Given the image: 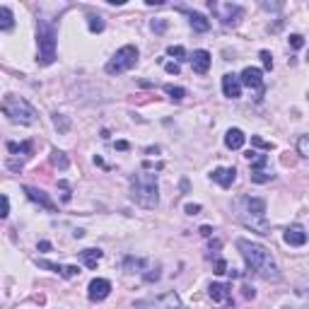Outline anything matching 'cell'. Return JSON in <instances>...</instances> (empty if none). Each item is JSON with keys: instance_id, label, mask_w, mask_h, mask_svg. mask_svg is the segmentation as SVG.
I'll return each instance as SVG.
<instances>
[{"instance_id": "obj_1", "label": "cell", "mask_w": 309, "mask_h": 309, "mask_svg": "<svg viewBox=\"0 0 309 309\" xmlns=\"http://www.w3.org/2000/svg\"><path fill=\"white\" fill-rule=\"evenodd\" d=\"M237 249L242 251L244 261H247V268L251 273L266 278V280H278L280 278L271 251L263 244H256V242H249V239H237Z\"/></svg>"}, {"instance_id": "obj_2", "label": "cell", "mask_w": 309, "mask_h": 309, "mask_svg": "<svg viewBox=\"0 0 309 309\" xmlns=\"http://www.w3.org/2000/svg\"><path fill=\"white\" fill-rule=\"evenodd\" d=\"M130 198L140 208L152 210L160 203V186H157V174L152 172H140L130 179Z\"/></svg>"}, {"instance_id": "obj_3", "label": "cell", "mask_w": 309, "mask_h": 309, "mask_svg": "<svg viewBox=\"0 0 309 309\" xmlns=\"http://www.w3.org/2000/svg\"><path fill=\"white\" fill-rule=\"evenodd\" d=\"M0 111H2L12 124H19V126H32V124H37V109H34L27 99L17 97V94H7V97L0 102Z\"/></svg>"}, {"instance_id": "obj_4", "label": "cell", "mask_w": 309, "mask_h": 309, "mask_svg": "<svg viewBox=\"0 0 309 309\" xmlns=\"http://www.w3.org/2000/svg\"><path fill=\"white\" fill-rule=\"evenodd\" d=\"M56 27L46 19H39L37 24V41H39V63L41 65H51L56 61Z\"/></svg>"}, {"instance_id": "obj_5", "label": "cell", "mask_w": 309, "mask_h": 309, "mask_svg": "<svg viewBox=\"0 0 309 309\" xmlns=\"http://www.w3.org/2000/svg\"><path fill=\"white\" fill-rule=\"evenodd\" d=\"M135 63H138V49H135L133 44H128L124 49H119V51L114 54V58L107 63V73L121 75V73H126V70H130Z\"/></svg>"}, {"instance_id": "obj_6", "label": "cell", "mask_w": 309, "mask_h": 309, "mask_svg": "<svg viewBox=\"0 0 309 309\" xmlns=\"http://www.w3.org/2000/svg\"><path fill=\"white\" fill-rule=\"evenodd\" d=\"M208 5H210L213 15H215V17H218L225 27H232V24H237L239 17L244 15V10H242L239 5H235V2H215V0H210Z\"/></svg>"}, {"instance_id": "obj_7", "label": "cell", "mask_w": 309, "mask_h": 309, "mask_svg": "<svg viewBox=\"0 0 309 309\" xmlns=\"http://www.w3.org/2000/svg\"><path fill=\"white\" fill-rule=\"evenodd\" d=\"M140 309H182V300L177 292H164L160 297H152L145 302H138Z\"/></svg>"}, {"instance_id": "obj_8", "label": "cell", "mask_w": 309, "mask_h": 309, "mask_svg": "<svg viewBox=\"0 0 309 309\" xmlns=\"http://www.w3.org/2000/svg\"><path fill=\"white\" fill-rule=\"evenodd\" d=\"M111 292V283L107 280V278H94L90 283V290H87V295H90L92 302H102V300H107Z\"/></svg>"}, {"instance_id": "obj_9", "label": "cell", "mask_w": 309, "mask_h": 309, "mask_svg": "<svg viewBox=\"0 0 309 309\" xmlns=\"http://www.w3.org/2000/svg\"><path fill=\"white\" fill-rule=\"evenodd\" d=\"M237 77H239V85H244V87H251V90L263 87V73L258 68H244L242 75H237Z\"/></svg>"}, {"instance_id": "obj_10", "label": "cell", "mask_w": 309, "mask_h": 309, "mask_svg": "<svg viewBox=\"0 0 309 309\" xmlns=\"http://www.w3.org/2000/svg\"><path fill=\"white\" fill-rule=\"evenodd\" d=\"M22 191L27 193V198H29V200L39 203V205H41V208H46L49 213H56V203L49 198V196H46L41 188H34V186H22Z\"/></svg>"}, {"instance_id": "obj_11", "label": "cell", "mask_w": 309, "mask_h": 309, "mask_svg": "<svg viewBox=\"0 0 309 309\" xmlns=\"http://www.w3.org/2000/svg\"><path fill=\"white\" fill-rule=\"evenodd\" d=\"M237 218L242 220L247 227H251L258 235H271V225L266 222V218H258V215H244V213H237Z\"/></svg>"}, {"instance_id": "obj_12", "label": "cell", "mask_w": 309, "mask_h": 309, "mask_svg": "<svg viewBox=\"0 0 309 309\" xmlns=\"http://www.w3.org/2000/svg\"><path fill=\"white\" fill-rule=\"evenodd\" d=\"M239 205H244V210H239V213H249V215H258V218H266V200L261 198H249V196H244V198L239 200Z\"/></svg>"}, {"instance_id": "obj_13", "label": "cell", "mask_w": 309, "mask_h": 309, "mask_svg": "<svg viewBox=\"0 0 309 309\" xmlns=\"http://www.w3.org/2000/svg\"><path fill=\"white\" fill-rule=\"evenodd\" d=\"M210 177H213V182H218L222 188H230L237 179V169L235 167H218Z\"/></svg>"}, {"instance_id": "obj_14", "label": "cell", "mask_w": 309, "mask_h": 309, "mask_svg": "<svg viewBox=\"0 0 309 309\" xmlns=\"http://www.w3.org/2000/svg\"><path fill=\"white\" fill-rule=\"evenodd\" d=\"M285 244H290V247H305V244H307L305 227H302V225H290V227L285 230Z\"/></svg>"}, {"instance_id": "obj_15", "label": "cell", "mask_w": 309, "mask_h": 309, "mask_svg": "<svg viewBox=\"0 0 309 309\" xmlns=\"http://www.w3.org/2000/svg\"><path fill=\"white\" fill-rule=\"evenodd\" d=\"M222 92H225V97H230V99H239V97H242L239 77H237V75H225V77H222Z\"/></svg>"}, {"instance_id": "obj_16", "label": "cell", "mask_w": 309, "mask_h": 309, "mask_svg": "<svg viewBox=\"0 0 309 309\" xmlns=\"http://www.w3.org/2000/svg\"><path fill=\"white\" fill-rule=\"evenodd\" d=\"M191 65H193V70H196L198 75L208 73V68H210V54L203 51V49L193 51V56H191Z\"/></svg>"}, {"instance_id": "obj_17", "label": "cell", "mask_w": 309, "mask_h": 309, "mask_svg": "<svg viewBox=\"0 0 309 309\" xmlns=\"http://www.w3.org/2000/svg\"><path fill=\"white\" fill-rule=\"evenodd\" d=\"M210 300L213 302H232V285L213 283L210 285Z\"/></svg>"}, {"instance_id": "obj_18", "label": "cell", "mask_w": 309, "mask_h": 309, "mask_svg": "<svg viewBox=\"0 0 309 309\" xmlns=\"http://www.w3.org/2000/svg\"><path fill=\"white\" fill-rule=\"evenodd\" d=\"M244 140H247V135L239 128H230L227 135H225V145L230 147V150H239V147L244 145Z\"/></svg>"}, {"instance_id": "obj_19", "label": "cell", "mask_w": 309, "mask_h": 309, "mask_svg": "<svg viewBox=\"0 0 309 309\" xmlns=\"http://www.w3.org/2000/svg\"><path fill=\"white\" fill-rule=\"evenodd\" d=\"M188 22H191V27L196 32H208L210 29V19H205V15H200V12H188Z\"/></svg>"}, {"instance_id": "obj_20", "label": "cell", "mask_w": 309, "mask_h": 309, "mask_svg": "<svg viewBox=\"0 0 309 309\" xmlns=\"http://www.w3.org/2000/svg\"><path fill=\"white\" fill-rule=\"evenodd\" d=\"M80 258L85 261L87 268H97V263L102 261V251L99 249H85V251H80Z\"/></svg>"}, {"instance_id": "obj_21", "label": "cell", "mask_w": 309, "mask_h": 309, "mask_svg": "<svg viewBox=\"0 0 309 309\" xmlns=\"http://www.w3.org/2000/svg\"><path fill=\"white\" fill-rule=\"evenodd\" d=\"M15 27V15L10 7H0V29H12Z\"/></svg>"}, {"instance_id": "obj_22", "label": "cell", "mask_w": 309, "mask_h": 309, "mask_svg": "<svg viewBox=\"0 0 309 309\" xmlns=\"http://www.w3.org/2000/svg\"><path fill=\"white\" fill-rule=\"evenodd\" d=\"M271 179H273V174L266 172V167L263 169H251V182L254 184H266V182H271Z\"/></svg>"}, {"instance_id": "obj_23", "label": "cell", "mask_w": 309, "mask_h": 309, "mask_svg": "<svg viewBox=\"0 0 309 309\" xmlns=\"http://www.w3.org/2000/svg\"><path fill=\"white\" fill-rule=\"evenodd\" d=\"M164 92H167L172 99H177V102H182L184 97H186V90H184V87H174V85H167Z\"/></svg>"}, {"instance_id": "obj_24", "label": "cell", "mask_w": 309, "mask_h": 309, "mask_svg": "<svg viewBox=\"0 0 309 309\" xmlns=\"http://www.w3.org/2000/svg\"><path fill=\"white\" fill-rule=\"evenodd\" d=\"M104 29V19L99 17V15H90V32H102Z\"/></svg>"}, {"instance_id": "obj_25", "label": "cell", "mask_w": 309, "mask_h": 309, "mask_svg": "<svg viewBox=\"0 0 309 309\" xmlns=\"http://www.w3.org/2000/svg\"><path fill=\"white\" fill-rule=\"evenodd\" d=\"M7 150H10V152H27V155H32V143H29V140H27V143H22V145H17V143H10Z\"/></svg>"}, {"instance_id": "obj_26", "label": "cell", "mask_w": 309, "mask_h": 309, "mask_svg": "<svg viewBox=\"0 0 309 309\" xmlns=\"http://www.w3.org/2000/svg\"><path fill=\"white\" fill-rule=\"evenodd\" d=\"M7 213H10V200L7 196H0V220L7 218Z\"/></svg>"}, {"instance_id": "obj_27", "label": "cell", "mask_w": 309, "mask_h": 309, "mask_svg": "<svg viewBox=\"0 0 309 309\" xmlns=\"http://www.w3.org/2000/svg\"><path fill=\"white\" fill-rule=\"evenodd\" d=\"M297 147H300V155H302V157H307V155H309V140H307V135H300V143H297Z\"/></svg>"}, {"instance_id": "obj_28", "label": "cell", "mask_w": 309, "mask_h": 309, "mask_svg": "<svg viewBox=\"0 0 309 309\" xmlns=\"http://www.w3.org/2000/svg\"><path fill=\"white\" fill-rule=\"evenodd\" d=\"M251 143H254L256 147H263V150H273V143L263 140V138H258V135H251Z\"/></svg>"}, {"instance_id": "obj_29", "label": "cell", "mask_w": 309, "mask_h": 309, "mask_svg": "<svg viewBox=\"0 0 309 309\" xmlns=\"http://www.w3.org/2000/svg\"><path fill=\"white\" fill-rule=\"evenodd\" d=\"M167 54L174 56V58H186V51H184V46H169V49H167Z\"/></svg>"}, {"instance_id": "obj_30", "label": "cell", "mask_w": 309, "mask_h": 309, "mask_svg": "<svg viewBox=\"0 0 309 309\" xmlns=\"http://www.w3.org/2000/svg\"><path fill=\"white\" fill-rule=\"evenodd\" d=\"M54 162L58 164L61 169H65V167H68V160H65V155H63V152H58V150L54 152Z\"/></svg>"}, {"instance_id": "obj_31", "label": "cell", "mask_w": 309, "mask_h": 309, "mask_svg": "<svg viewBox=\"0 0 309 309\" xmlns=\"http://www.w3.org/2000/svg\"><path fill=\"white\" fill-rule=\"evenodd\" d=\"M290 46H292V49H302V46H305V37H302V34H292V37H290Z\"/></svg>"}, {"instance_id": "obj_32", "label": "cell", "mask_w": 309, "mask_h": 309, "mask_svg": "<svg viewBox=\"0 0 309 309\" xmlns=\"http://www.w3.org/2000/svg\"><path fill=\"white\" fill-rule=\"evenodd\" d=\"M54 124H56V128H61V130H68V126H70V124H68L63 116H58V114L54 116Z\"/></svg>"}, {"instance_id": "obj_33", "label": "cell", "mask_w": 309, "mask_h": 309, "mask_svg": "<svg viewBox=\"0 0 309 309\" xmlns=\"http://www.w3.org/2000/svg\"><path fill=\"white\" fill-rule=\"evenodd\" d=\"M261 61H263V65H266V68H268V70H271L273 68V58H271V54H268V51H261Z\"/></svg>"}, {"instance_id": "obj_34", "label": "cell", "mask_w": 309, "mask_h": 309, "mask_svg": "<svg viewBox=\"0 0 309 309\" xmlns=\"http://www.w3.org/2000/svg\"><path fill=\"white\" fill-rule=\"evenodd\" d=\"M215 273H218V275H222V273H227V263H225L222 258H218V261H215Z\"/></svg>"}, {"instance_id": "obj_35", "label": "cell", "mask_w": 309, "mask_h": 309, "mask_svg": "<svg viewBox=\"0 0 309 309\" xmlns=\"http://www.w3.org/2000/svg\"><path fill=\"white\" fill-rule=\"evenodd\" d=\"M164 70L172 75H179V65H177V63H164Z\"/></svg>"}, {"instance_id": "obj_36", "label": "cell", "mask_w": 309, "mask_h": 309, "mask_svg": "<svg viewBox=\"0 0 309 309\" xmlns=\"http://www.w3.org/2000/svg\"><path fill=\"white\" fill-rule=\"evenodd\" d=\"M186 213H188V215H196V213H200V205L198 203H188V205H186Z\"/></svg>"}, {"instance_id": "obj_37", "label": "cell", "mask_w": 309, "mask_h": 309, "mask_svg": "<svg viewBox=\"0 0 309 309\" xmlns=\"http://www.w3.org/2000/svg\"><path fill=\"white\" fill-rule=\"evenodd\" d=\"M152 29H155V32H164V29H167V22H164V19H157V22H152Z\"/></svg>"}, {"instance_id": "obj_38", "label": "cell", "mask_w": 309, "mask_h": 309, "mask_svg": "<svg viewBox=\"0 0 309 309\" xmlns=\"http://www.w3.org/2000/svg\"><path fill=\"white\" fill-rule=\"evenodd\" d=\"M200 235H203V237H210V235H213V227L203 225V227H200Z\"/></svg>"}, {"instance_id": "obj_39", "label": "cell", "mask_w": 309, "mask_h": 309, "mask_svg": "<svg viewBox=\"0 0 309 309\" xmlns=\"http://www.w3.org/2000/svg\"><path fill=\"white\" fill-rule=\"evenodd\" d=\"M39 249H41V251H51V244H49V242H39Z\"/></svg>"}, {"instance_id": "obj_40", "label": "cell", "mask_w": 309, "mask_h": 309, "mask_svg": "<svg viewBox=\"0 0 309 309\" xmlns=\"http://www.w3.org/2000/svg\"><path fill=\"white\" fill-rule=\"evenodd\" d=\"M254 288H244V297H251V300H254Z\"/></svg>"}, {"instance_id": "obj_41", "label": "cell", "mask_w": 309, "mask_h": 309, "mask_svg": "<svg viewBox=\"0 0 309 309\" xmlns=\"http://www.w3.org/2000/svg\"><path fill=\"white\" fill-rule=\"evenodd\" d=\"M116 150H128V143L126 140H119V143H116Z\"/></svg>"}]
</instances>
